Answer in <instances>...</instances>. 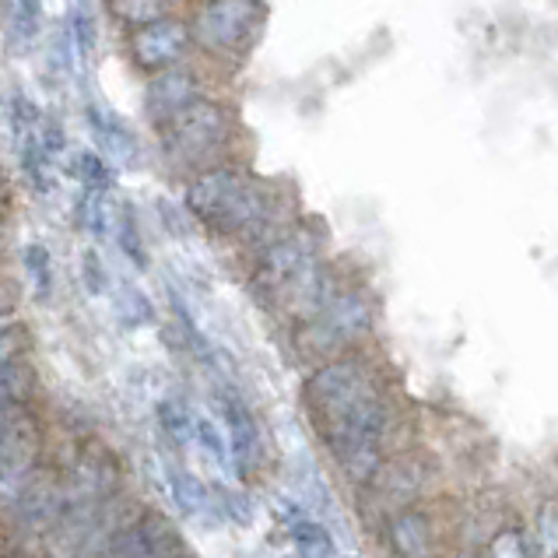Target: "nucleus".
Segmentation results:
<instances>
[{
    "instance_id": "14",
    "label": "nucleus",
    "mask_w": 558,
    "mask_h": 558,
    "mask_svg": "<svg viewBox=\"0 0 558 558\" xmlns=\"http://www.w3.org/2000/svg\"><path fill=\"white\" fill-rule=\"evenodd\" d=\"M390 548L401 558H428L433 555V523L418 509H401L387 520Z\"/></svg>"
},
{
    "instance_id": "18",
    "label": "nucleus",
    "mask_w": 558,
    "mask_h": 558,
    "mask_svg": "<svg viewBox=\"0 0 558 558\" xmlns=\"http://www.w3.org/2000/svg\"><path fill=\"white\" fill-rule=\"evenodd\" d=\"M39 19H43L39 4H11L8 8V39L25 50V46H32L39 36Z\"/></svg>"
},
{
    "instance_id": "25",
    "label": "nucleus",
    "mask_w": 558,
    "mask_h": 558,
    "mask_svg": "<svg viewBox=\"0 0 558 558\" xmlns=\"http://www.w3.org/2000/svg\"><path fill=\"white\" fill-rule=\"evenodd\" d=\"M117 313L126 327H137V324H151L155 320V310L145 292L137 289H120V299H117Z\"/></svg>"
},
{
    "instance_id": "31",
    "label": "nucleus",
    "mask_w": 558,
    "mask_h": 558,
    "mask_svg": "<svg viewBox=\"0 0 558 558\" xmlns=\"http://www.w3.org/2000/svg\"><path fill=\"white\" fill-rule=\"evenodd\" d=\"M82 270H85V289H88L92 295H99V292L106 289V275H102L99 257H95V253H88L85 264H82Z\"/></svg>"
},
{
    "instance_id": "32",
    "label": "nucleus",
    "mask_w": 558,
    "mask_h": 558,
    "mask_svg": "<svg viewBox=\"0 0 558 558\" xmlns=\"http://www.w3.org/2000/svg\"><path fill=\"white\" fill-rule=\"evenodd\" d=\"M226 509H232V517H235L239 523H246V520H250V506H246L243 496H235V492H226Z\"/></svg>"
},
{
    "instance_id": "33",
    "label": "nucleus",
    "mask_w": 558,
    "mask_h": 558,
    "mask_svg": "<svg viewBox=\"0 0 558 558\" xmlns=\"http://www.w3.org/2000/svg\"><path fill=\"white\" fill-rule=\"evenodd\" d=\"M8 313H11V295L0 289V316H8Z\"/></svg>"
},
{
    "instance_id": "7",
    "label": "nucleus",
    "mask_w": 558,
    "mask_h": 558,
    "mask_svg": "<svg viewBox=\"0 0 558 558\" xmlns=\"http://www.w3.org/2000/svg\"><path fill=\"white\" fill-rule=\"evenodd\" d=\"M316 260V243L310 232H289L278 235L275 243H267L257 270H253V289L264 299H275L284 284H289L302 267Z\"/></svg>"
},
{
    "instance_id": "17",
    "label": "nucleus",
    "mask_w": 558,
    "mask_h": 558,
    "mask_svg": "<svg viewBox=\"0 0 558 558\" xmlns=\"http://www.w3.org/2000/svg\"><path fill=\"white\" fill-rule=\"evenodd\" d=\"M289 534L295 541L299 558H333V541L324 531V523H316L313 517H302L295 509H289Z\"/></svg>"
},
{
    "instance_id": "29",
    "label": "nucleus",
    "mask_w": 558,
    "mask_h": 558,
    "mask_svg": "<svg viewBox=\"0 0 558 558\" xmlns=\"http://www.w3.org/2000/svg\"><path fill=\"white\" fill-rule=\"evenodd\" d=\"M28 348V338H25V327L22 324H8L0 327V365H8L14 359H22Z\"/></svg>"
},
{
    "instance_id": "26",
    "label": "nucleus",
    "mask_w": 558,
    "mask_h": 558,
    "mask_svg": "<svg viewBox=\"0 0 558 558\" xmlns=\"http://www.w3.org/2000/svg\"><path fill=\"white\" fill-rule=\"evenodd\" d=\"M77 221H82V229H88L92 235L106 232L109 211H106V201L99 190H85L82 194V201H77Z\"/></svg>"
},
{
    "instance_id": "8",
    "label": "nucleus",
    "mask_w": 558,
    "mask_h": 558,
    "mask_svg": "<svg viewBox=\"0 0 558 558\" xmlns=\"http://www.w3.org/2000/svg\"><path fill=\"white\" fill-rule=\"evenodd\" d=\"M257 19H260V8L243 4V0L204 4L197 11V39L215 53H235L250 43Z\"/></svg>"
},
{
    "instance_id": "21",
    "label": "nucleus",
    "mask_w": 558,
    "mask_h": 558,
    "mask_svg": "<svg viewBox=\"0 0 558 558\" xmlns=\"http://www.w3.org/2000/svg\"><path fill=\"white\" fill-rule=\"evenodd\" d=\"M485 558H534L531 555V541L520 527H502L488 537Z\"/></svg>"
},
{
    "instance_id": "3",
    "label": "nucleus",
    "mask_w": 558,
    "mask_h": 558,
    "mask_svg": "<svg viewBox=\"0 0 558 558\" xmlns=\"http://www.w3.org/2000/svg\"><path fill=\"white\" fill-rule=\"evenodd\" d=\"M369 330H373V313L365 295L352 289H333V295L324 302V310L299 324L295 348L302 359L333 362L348 355V348L359 344Z\"/></svg>"
},
{
    "instance_id": "12",
    "label": "nucleus",
    "mask_w": 558,
    "mask_h": 558,
    "mask_svg": "<svg viewBox=\"0 0 558 558\" xmlns=\"http://www.w3.org/2000/svg\"><path fill=\"white\" fill-rule=\"evenodd\" d=\"M8 120H11V134H14V148H19V158H22V169L25 177L43 186V145H39V126H43V117L32 99L14 92L8 99Z\"/></svg>"
},
{
    "instance_id": "10",
    "label": "nucleus",
    "mask_w": 558,
    "mask_h": 558,
    "mask_svg": "<svg viewBox=\"0 0 558 558\" xmlns=\"http://www.w3.org/2000/svg\"><path fill=\"white\" fill-rule=\"evenodd\" d=\"M190 46V32L180 19H169V14H162L158 22L137 28L134 36V57L141 68L148 71H169L177 68V63L183 60Z\"/></svg>"
},
{
    "instance_id": "23",
    "label": "nucleus",
    "mask_w": 558,
    "mask_h": 558,
    "mask_svg": "<svg viewBox=\"0 0 558 558\" xmlns=\"http://www.w3.org/2000/svg\"><path fill=\"white\" fill-rule=\"evenodd\" d=\"M68 36L74 43L77 57H88L95 50V11L88 4H74L71 8V25H68Z\"/></svg>"
},
{
    "instance_id": "5",
    "label": "nucleus",
    "mask_w": 558,
    "mask_h": 558,
    "mask_svg": "<svg viewBox=\"0 0 558 558\" xmlns=\"http://www.w3.org/2000/svg\"><path fill=\"white\" fill-rule=\"evenodd\" d=\"M39 425L36 414L25 408H19L4 425V436H0V509H11L19 492L25 488V482L32 477L39 464Z\"/></svg>"
},
{
    "instance_id": "6",
    "label": "nucleus",
    "mask_w": 558,
    "mask_h": 558,
    "mask_svg": "<svg viewBox=\"0 0 558 558\" xmlns=\"http://www.w3.org/2000/svg\"><path fill=\"white\" fill-rule=\"evenodd\" d=\"M60 509H63V482L50 468H36L25 488L19 492V499H14V506L8 509V517L22 537H46L60 520Z\"/></svg>"
},
{
    "instance_id": "4",
    "label": "nucleus",
    "mask_w": 558,
    "mask_h": 558,
    "mask_svg": "<svg viewBox=\"0 0 558 558\" xmlns=\"http://www.w3.org/2000/svg\"><path fill=\"white\" fill-rule=\"evenodd\" d=\"M162 126V148L169 158L183 166H204L211 162L221 148L229 145V117L218 102L197 99L177 117H169Z\"/></svg>"
},
{
    "instance_id": "13",
    "label": "nucleus",
    "mask_w": 558,
    "mask_h": 558,
    "mask_svg": "<svg viewBox=\"0 0 558 558\" xmlns=\"http://www.w3.org/2000/svg\"><path fill=\"white\" fill-rule=\"evenodd\" d=\"M197 99H201V82L183 68L158 71L145 88V106L155 123H166L169 117H177L180 109H186Z\"/></svg>"
},
{
    "instance_id": "2",
    "label": "nucleus",
    "mask_w": 558,
    "mask_h": 558,
    "mask_svg": "<svg viewBox=\"0 0 558 558\" xmlns=\"http://www.w3.org/2000/svg\"><path fill=\"white\" fill-rule=\"evenodd\" d=\"M376 401H383V390L359 355H341L320 365L306 383V408L313 411L320 439H330L341 425H348L359 411Z\"/></svg>"
},
{
    "instance_id": "19",
    "label": "nucleus",
    "mask_w": 558,
    "mask_h": 558,
    "mask_svg": "<svg viewBox=\"0 0 558 558\" xmlns=\"http://www.w3.org/2000/svg\"><path fill=\"white\" fill-rule=\"evenodd\" d=\"M71 172H74L77 180H82L85 190H99V194H102L109 183H113V169H109L95 151H74Z\"/></svg>"
},
{
    "instance_id": "1",
    "label": "nucleus",
    "mask_w": 558,
    "mask_h": 558,
    "mask_svg": "<svg viewBox=\"0 0 558 558\" xmlns=\"http://www.w3.org/2000/svg\"><path fill=\"white\" fill-rule=\"evenodd\" d=\"M186 207L207 229L226 235H246L253 243L260 239V246L284 235L270 229V221H275L270 197L235 169H211L197 177L186 186Z\"/></svg>"
},
{
    "instance_id": "27",
    "label": "nucleus",
    "mask_w": 558,
    "mask_h": 558,
    "mask_svg": "<svg viewBox=\"0 0 558 558\" xmlns=\"http://www.w3.org/2000/svg\"><path fill=\"white\" fill-rule=\"evenodd\" d=\"M194 436L201 439V446L207 450V457H211L218 468H226V471H229V460H232V457H229V442L221 439L218 428H215L211 422H207V418H194Z\"/></svg>"
},
{
    "instance_id": "24",
    "label": "nucleus",
    "mask_w": 558,
    "mask_h": 558,
    "mask_svg": "<svg viewBox=\"0 0 558 558\" xmlns=\"http://www.w3.org/2000/svg\"><path fill=\"white\" fill-rule=\"evenodd\" d=\"M158 418H162V428L166 433L177 439L180 446L194 436V414L186 411V404L183 401H162L158 404Z\"/></svg>"
},
{
    "instance_id": "28",
    "label": "nucleus",
    "mask_w": 558,
    "mask_h": 558,
    "mask_svg": "<svg viewBox=\"0 0 558 558\" xmlns=\"http://www.w3.org/2000/svg\"><path fill=\"white\" fill-rule=\"evenodd\" d=\"M534 531H537V534H534L531 555H545V558H551V555H555V541H558V534H555V506H551V502L541 506L537 527H534Z\"/></svg>"
},
{
    "instance_id": "16",
    "label": "nucleus",
    "mask_w": 558,
    "mask_h": 558,
    "mask_svg": "<svg viewBox=\"0 0 558 558\" xmlns=\"http://www.w3.org/2000/svg\"><path fill=\"white\" fill-rule=\"evenodd\" d=\"M166 485H169V496L183 517H194V520L211 517V496H207V488L194 474H186L183 468H166Z\"/></svg>"
},
{
    "instance_id": "9",
    "label": "nucleus",
    "mask_w": 558,
    "mask_h": 558,
    "mask_svg": "<svg viewBox=\"0 0 558 558\" xmlns=\"http://www.w3.org/2000/svg\"><path fill=\"white\" fill-rule=\"evenodd\" d=\"M425 464L414 457H401L393 464H379V471L373 474L369 492L376 496V509H387V513H401V509H411V502L422 496L425 488Z\"/></svg>"
},
{
    "instance_id": "15",
    "label": "nucleus",
    "mask_w": 558,
    "mask_h": 558,
    "mask_svg": "<svg viewBox=\"0 0 558 558\" xmlns=\"http://www.w3.org/2000/svg\"><path fill=\"white\" fill-rule=\"evenodd\" d=\"M88 123H92V131L95 137H99V148L113 158L117 166H131L134 158H137V141L131 137V131L113 117V113H106L102 106H88Z\"/></svg>"
},
{
    "instance_id": "22",
    "label": "nucleus",
    "mask_w": 558,
    "mask_h": 558,
    "mask_svg": "<svg viewBox=\"0 0 558 558\" xmlns=\"http://www.w3.org/2000/svg\"><path fill=\"white\" fill-rule=\"evenodd\" d=\"M117 246L131 257L134 267H148V253H145V243H141V235H137V221H134L131 207H123L120 218H117Z\"/></svg>"
},
{
    "instance_id": "20",
    "label": "nucleus",
    "mask_w": 558,
    "mask_h": 558,
    "mask_svg": "<svg viewBox=\"0 0 558 558\" xmlns=\"http://www.w3.org/2000/svg\"><path fill=\"white\" fill-rule=\"evenodd\" d=\"M22 260H25V270H28L36 295L39 299H50V289H53V264H50V253H46V246L28 243L25 253H22Z\"/></svg>"
},
{
    "instance_id": "34",
    "label": "nucleus",
    "mask_w": 558,
    "mask_h": 558,
    "mask_svg": "<svg viewBox=\"0 0 558 558\" xmlns=\"http://www.w3.org/2000/svg\"><path fill=\"white\" fill-rule=\"evenodd\" d=\"M457 558H471V555H457Z\"/></svg>"
},
{
    "instance_id": "30",
    "label": "nucleus",
    "mask_w": 558,
    "mask_h": 558,
    "mask_svg": "<svg viewBox=\"0 0 558 558\" xmlns=\"http://www.w3.org/2000/svg\"><path fill=\"white\" fill-rule=\"evenodd\" d=\"M117 14L120 19H126L131 25H137V28H145V25H151V22H158L166 14V4H117Z\"/></svg>"
},
{
    "instance_id": "11",
    "label": "nucleus",
    "mask_w": 558,
    "mask_h": 558,
    "mask_svg": "<svg viewBox=\"0 0 558 558\" xmlns=\"http://www.w3.org/2000/svg\"><path fill=\"white\" fill-rule=\"evenodd\" d=\"M221 414H226V425H229V457H232V468L243 474V477H253V471L260 468V428H257V418H253V411L239 401L235 393L221 397Z\"/></svg>"
}]
</instances>
